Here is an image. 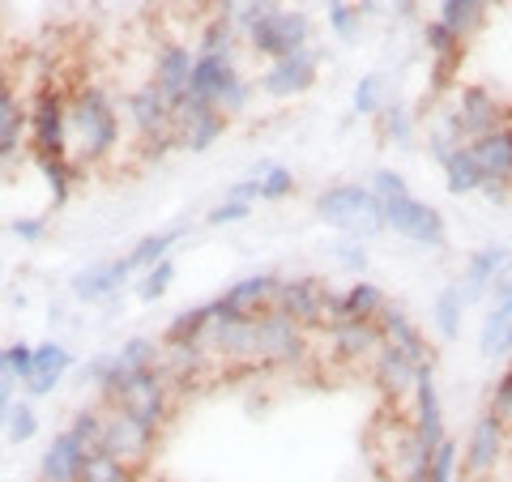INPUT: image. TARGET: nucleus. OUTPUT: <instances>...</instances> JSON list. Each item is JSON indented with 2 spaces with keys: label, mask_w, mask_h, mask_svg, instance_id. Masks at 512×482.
Wrapping results in <instances>:
<instances>
[{
  "label": "nucleus",
  "mask_w": 512,
  "mask_h": 482,
  "mask_svg": "<svg viewBox=\"0 0 512 482\" xmlns=\"http://www.w3.org/2000/svg\"><path fill=\"white\" fill-rule=\"evenodd\" d=\"M457 465H461V444L448 436L436 453H431V465H427V482H457Z\"/></svg>",
  "instance_id": "09e8293b"
},
{
  "label": "nucleus",
  "mask_w": 512,
  "mask_h": 482,
  "mask_svg": "<svg viewBox=\"0 0 512 482\" xmlns=\"http://www.w3.org/2000/svg\"><path fill=\"white\" fill-rule=\"evenodd\" d=\"M333 261H338L350 278H363L367 273V244H359V239H342V244H333Z\"/></svg>",
  "instance_id": "864d4df0"
},
{
  "label": "nucleus",
  "mask_w": 512,
  "mask_h": 482,
  "mask_svg": "<svg viewBox=\"0 0 512 482\" xmlns=\"http://www.w3.org/2000/svg\"><path fill=\"white\" fill-rule=\"evenodd\" d=\"M9 235L18 239V244H43L47 235V214H22L9 222Z\"/></svg>",
  "instance_id": "6e6d98bb"
},
{
  "label": "nucleus",
  "mask_w": 512,
  "mask_h": 482,
  "mask_svg": "<svg viewBox=\"0 0 512 482\" xmlns=\"http://www.w3.org/2000/svg\"><path fill=\"white\" fill-rule=\"evenodd\" d=\"M504 448H508V423L495 419L491 410H483L470 427L466 448H461V470H466V478L483 482L487 474H495V465L504 461Z\"/></svg>",
  "instance_id": "2eb2a0df"
},
{
  "label": "nucleus",
  "mask_w": 512,
  "mask_h": 482,
  "mask_svg": "<svg viewBox=\"0 0 512 482\" xmlns=\"http://www.w3.org/2000/svg\"><path fill=\"white\" fill-rule=\"evenodd\" d=\"M35 163H39V171H43L47 192H52V205H56V210H64V205L73 201L77 184L86 180V171L77 167L69 154H64V158H35Z\"/></svg>",
  "instance_id": "72a5a7b5"
},
{
  "label": "nucleus",
  "mask_w": 512,
  "mask_h": 482,
  "mask_svg": "<svg viewBox=\"0 0 512 482\" xmlns=\"http://www.w3.org/2000/svg\"><path fill=\"white\" fill-rule=\"evenodd\" d=\"M86 461H90L86 444L77 440L69 427H64V431H56V436H52V444L43 448V457H39V482H82Z\"/></svg>",
  "instance_id": "5701e85b"
},
{
  "label": "nucleus",
  "mask_w": 512,
  "mask_h": 482,
  "mask_svg": "<svg viewBox=\"0 0 512 482\" xmlns=\"http://www.w3.org/2000/svg\"><path fill=\"white\" fill-rule=\"evenodd\" d=\"M487 410L495 414V419H504V423H512V363L504 367L500 376H495V384H491V393H487Z\"/></svg>",
  "instance_id": "603ef678"
},
{
  "label": "nucleus",
  "mask_w": 512,
  "mask_h": 482,
  "mask_svg": "<svg viewBox=\"0 0 512 482\" xmlns=\"http://www.w3.org/2000/svg\"><path fill=\"white\" fill-rule=\"evenodd\" d=\"M367 188H372L376 201H393V197H406V192H410L406 175L393 171V167H376L372 175H367Z\"/></svg>",
  "instance_id": "3c124183"
},
{
  "label": "nucleus",
  "mask_w": 512,
  "mask_h": 482,
  "mask_svg": "<svg viewBox=\"0 0 512 482\" xmlns=\"http://www.w3.org/2000/svg\"><path fill=\"white\" fill-rule=\"evenodd\" d=\"M256 184H261V201H286L295 197V171L286 163H256Z\"/></svg>",
  "instance_id": "37998d69"
},
{
  "label": "nucleus",
  "mask_w": 512,
  "mask_h": 482,
  "mask_svg": "<svg viewBox=\"0 0 512 482\" xmlns=\"http://www.w3.org/2000/svg\"><path fill=\"white\" fill-rule=\"evenodd\" d=\"M333 303H338V291H333L325 278H316V273H295V278H282L278 282L274 308L282 316H291L299 329L312 333V329H329Z\"/></svg>",
  "instance_id": "9d476101"
},
{
  "label": "nucleus",
  "mask_w": 512,
  "mask_h": 482,
  "mask_svg": "<svg viewBox=\"0 0 512 482\" xmlns=\"http://www.w3.org/2000/svg\"><path fill=\"white\" fill-rule=\"evenodd\" d=\"M171 286H175V261H171V256H167V261H158L154 269L137 273V299H141V303H158V299H167Z\"/></svg>",
  "instance_id": "a18cd8bd"
},
{
  "label": "nucleus",
  "mask_w": 512,
  "mask_h": 482,
  "mask_svg": "<svg viewBox=\"0 0 512 482\" xmlns=\"http://www.w3.org/2000/svg\"><path fill=\"white\" fill-rule=\"evenodd\" d=\"M103 423H107V406H103V401H94V406L73 410L69 431L86 444V453H90V457H94V453H103Z\"/></svg>",
  "instance_id": "79ce46f5"
},
{
  "label": "nucleus",
  "mask_w": 512,
  "mask_h": 482,
  "mask_svg": "<svg viewBox=\"0 0 512 482\" xmlns=\"http://www.w3.org/2000/svg\"><path fill=\"white\" fill-rule=\"evenodd\" d=\"M133 278H137L133 265H128L124 256H111V261H94L82 273H73L69 291H73L77 303H103L111 295H120L124 282H133Z\"/></svg>",
  "instance_id": "6ab92c4d"
},
{
  "label": "nucleus",
  "mask_w": 512,
  "mask_h": 482,
  "mask_svg": "<svg viewBox=\"0 0 512 482\" xmlns=\"http://www.w3.org/2000/svg\"><path fill=\"white\" fill-rule=\"evenodd\" d=\"M252 94H256V86L248 82V73L235 64V69L222 77V86L214 90V107L222 111V116H231V120H235V116H244V111L252 107Z\"/></svg>",
  "instance_id": "4c0bfd02"
},
{
  "label": "nucleus",
  "mask_w": 512,
  "mask_h": 482,
  "mask_svg": "<svg viewBox=\"0 0 512 482\" xmlns=\"http://www.w3.org/2000/svg\"><path fill=\"white\" fill-rule=\"evenodd\" d=\"M278 282H282V273H248V278H235L227 291L214 295V316H227V320H252V316H261L274 308V299H278Z\"/></svg>",
  "instance_id": "4468645a"
},
{
  "label": "nucleus",
  "mask_w": 512,
  "mask_h": 482,
  "mask_svg": "<svg viewBox=\"0 0 512 482\" xmlns=\"http://www.w3.org/2000/svg\"><path fill=\"white\" fill-rule=\"evenodd\" d=\"M188 235V227H167V231H154V235H141L133 248L124 252V261L133 265V273H146L154 269L158 261H167V256L175 252V244Z\"/></svg>",
  "instance_id": "2f4dec72"
},
{
  "label": "nucleus",
  "mask_w": 512,
  "mask_h": 482,
  "mask_svg": "<svg viewBox=\"0 0 512 482\" xmlns=\"http://www.w3.org/2000/svg\"><path fill=\"white\" fill-rule=\"evenodd\" d=\"M376 128H380V137L389 141V146H414V111L406 103H397V99H384V107L376 111Z\"/></svg>",
  "instance_id": "e433bc0d"
},
{
  "label": "nucleus",
  "mask_w": 512,
  "mask_h": 482,
  "mask_svg": "<svg viewBox=\"0 0 512 482\" xmlns=\"http://www.w3.org/2000/svg\"><path fill=\"white\" fill-rule=\"evenodd\" d=\"M312 210H316V218L325 222V227H333V231L346 235V239H359V244H367V239H376L384 231L380 201L372 197V188L355 184V180H342V184L320 188L316 201H312Z\"/></svg>",
  "instance_id": "7ed1b4c3"
},
{
  "label": "nucleus",
  "mask_w": 512,
  "mask_h": 482,
  "mask_svg": "<svg viewBox=\"0 0 512 482\" xmlns=\"http://www.w3.org/2000/svg\"><path fill=\"white\" fill-rule=\"evenodd\" d=\"M457 482H474V478H466V474H461V478H457Z\"/></svg>",
  "instance_id": "052dcab7"
},
{
  "label": "nucleus",
  "mask_w": 512,
  "mask_h": 482,
  "mask_svg": "<svg viewBox=\"0 0 512 482\" xmlns=\"http://www.w3.org/2000/svg\"><path fill=\"white\" fill-rule=\"evenodd\" d=\"M466 295H461V286L457 282H448L440 286V295L436 303H431V325H436V333L444 337V342H457L461 337V320H466Z\"/></svg>",
  "instance_id": "c9c22d12"
},
{
  "label": "nucleus",
  "mask_w": 512,
  "mask_h": 482,
  "mask_svg": "<svg viewBox=\"0 0 512 482\" xmlns=\"http://www.w3.org/2000/svg\"><path fill=\"white\" fill-rule=\"evenodd\" d=\"M500 124H512L508 107L500 103V94H495L491 86H483V82H470V86H461L453 94V107L444 111L440 133L448 141H457V146H470V141H478L483 133H491V128H500Z\"/></svg>",
  "instance_id": "423d86ee"
},
{
  "label": "nucleus",
  "mask_w": 512,
  "mask_h": 482,
  "mask_svg": "<svg viewBox=\"0 0 512 482\" xmlns=\"http://www.w3.org/2000/svg\"><path fill=\"white\" fill-rule=\"evenodd\" d=\"M431 372H436V367H431ZM372 376H376L380 389L397 401V397H410V393H414V380L423 376V367H414L397 346L380 342V350L372 355Z\"/></svg>",
  "instance_id": "cd10ccee"
},
{
  "label": "nucleus",
  "mask_w": 512,
  "mask_h": 482,
  "mask_svg": "<svg viewBox=\"0 0 512 482\" xmlns=\"http://www.w3.org/2000/svg\"><path fill=\"white\" fill-rule=\"evenodd\" d=\"M103 406H116L124 414H133V419L146 423L154 436H163V431L171 427V419H175V389H171L163 367H146V372L128 376Z\"/></svg>",
  "instance_id": "39448f33"
},
{
  "label": "nucleus",
  "mask_w": 512,
  "mask_h": 482,
  "mask_svg": "<svg viewBox=\"0 0 512 482\" xmlns=\"http://www.w3.org/2000/svg\"><path fill=\"white\" fill-rule=\"evenodd\" d=\"M329 342H333V355L346 363H372L384 333H380V320H338V325H329Z\"/></svg>",
  "instance_id": "bb28decb"
},
{
  "label": "nucleus",
  "mask_w": 512,
  "mask_h": 482,
  "mask_svg": "<svg viewBox=\"0 0 512 482\" xmlns=\"http://www.w3.org/2000/svg\"><path fill=\"white\" fill-rule=\"evenodd\" d=\"M210 325H214V303H197V308L175 312L158 342L163 346H197V342H205V329Z\"/></svg>",
  "instance_id": "7c9ffc66"
},
{
  "label": "nucleus",
  "mask_w": 512,
  "mask_h": 482,
  "mask_svg": "<svg viewBox=\"0 0 512 482\" xmlns=\"http://www.w3.org/2000/svg\"><path fill=\"white\" fill-rule=\"evenodd\" d=\"M325 22L329 30L338 35L342 43H359L363 39V9H359V0H329V9H325Z\"/></svg>",
  "instance_id": "a19ab883"
},
{
  "label": "nucleus",
  "mask_w": 512,
  "mask_h": 482,
  "mask_svg": "<svg viewBox=\"0 0 512 482\" xmlns=\"http://www.w3.org/2000/svg\"><path fill=\"white\" fill-rule=\"evenodd\" d=\"M154 444H158V436L146 423H137L133 414L107 406V423H103V453L107 457H120L124 465L137 470V465L154 453Z\"/></svg>",
  "instance_id": "f3484780"
},
{
  "label": "nucleus",
  "mask_w": 512,
  "mask_h": 482,
  "mask_svg": "<svg viewBox=\"0 0 512 482\" xmlns=\"http://www.w3.org/2000/svg\"><path fill=\"white\" fill-rule=\"evenodd\" d=\"M380 107H384V77L363 73L355 82V90H350V111H355V116H376Z\"/></svg>",
  "instance_id": "49530a36"
},
{
  "label": "nucleus",
  "mask_w": 512,
  "mask_h": 482,
  "mask_svg": "<svg viewBox=\"0 0 512 482\" xmlns=\"http://www.w3.org/2000/svg\"><path fill=\"white\" fill-rule=\"evenodd\" d=\"M470 154H474L478 171H483V184H508L512 188V124H500L478 141H470Z\"/></svg>",
  "instance_id": "a878e982"
},
{
  "label": "nucleus",
  "mask_w": 512,
  "mask_h": 482,
  "mask_svg": "<svg viewBox=\"0 0 512 482\" xmlns=\"http://www.w3.org/2000/svg\"><path fill=\"white\" fill-rule=\"evenodd\" d=\"M69 372H73V350L64 346L60 337L35 342V367H30V380L22 384V393L26 397H52Z\"/></svg>",
  "instance_id": "4be33fe9"
},
{
  "label": "nucleus",
  "mask_w": 512,
  "mask_h": 482,
  "mask_svg": "<svg viewBox=\"0 0 512 482\" xmlns=\"http://www.w3.org/2000/svg\"><path fill=\"white\" fill-rule=\"evenodd\" d=\"M380 210H384V231L410 239L414 248L440 252L448 244V222H444V214L436 210V205L419 201L414 192H406V197H393V201H380Z\"/></svg>",
  "instance_id": "9b49d317"
},
{
  "label": "nucleus",
  "mask_w": 512,
  "mask_h": 482,
  "mask_svg": "<svg viewBox=\"0 0 512 482\" xmlns=\"http://www.w3.org/2000/svg\"><path fill=\"white\" fill-rule=\"evenodd\" d=\"M380 320V333H384V342L389 346H397L402 350V355L414 363V367H423V372H431V367H436V346L427 342V333L414 325L410 320V312L402 308V303H384V312L376 316Z\"/></svg>",
  "instance_id": "a211bd4d"
},
{
  "label": "nucleus",
  "mask_w": 512,
  "mask_h": 482,
  "mask_svg": "<svg viewBox=\"0 0 512 482\" xmlns=\"http://www.w3.org/2000/svg\"><path fill=\"white\" fill-rule=\"evenodd\" d=\"M26 150V99L13 86V73L0 64V167Z\"/></svg>",
  "instance_id": "412c9836"
},
{
  "label": "nucleus",
  "mask_w": 512,
  "mask_h": 482,
  "mask_svg": "<svg viewBox=\"0 0 512 482\" xmlns=\"http://www.w3.org/2000/svg\"><path fill=\"white\" fill-rule=\"evenodd\" d=\"M320 77V52L316 47H303L295 56H282L274 64H265L261 77H256V90L274 103H291L299 94H308Z\"/></svg>",
  "instance_id": "ddd939ff"
},
{
  "label": "nucleus",
  "mask_w": 512,
  "mask_h": 482,
  "mask_svg": "<svg viewBox=\"0 0 512 482\" xmlns=\"http://www.w3.org/2000/svg\"><path fill=\"white\" fill-rule=\"evenodd\" d=\"M440 171H444V188L453 192V197H474V192L483 188V171H478L470 146H453V150H448Z\"/></svg>",
  "instance_id": "473e14b6"
},
{
  "label": "nucleus",
  "mask_w": 512,
  "mask_h": 482,
  "mask_svg": "<svg viewBox=\"0 0 512 482\" xmlns=\"http://www.w3.org/2000/svg\"><path fill=\"white\" fill-rule=\"evenodd\" d=\"M18 389H22V380L9 372L5 359H0V431H5V419H9L13 401H18Z\"/></svg>",
  "instance_id": "4d7b16f0"
},
{
  "label": "nucleus",
  "mask_w": 512,
  "mask_h": 482,
  "mask_svg": "<svg viewBox=\"0 0 512 482\" xmlns=\"http://www.w3.org/2000/svg\"><path fill=\"white\" fill-rule=\"evenodd\" d=\"M239 43H244V35H239L235 26H227L222 18H210L201 26V39L192 43V52H197V56H231V60H239Z\"/></svg>",
  "instance_id": "58836bf2"
},
{
  "label": "nucleus",
  "mask_w": 512,
  "mask_h": 482,
  "mask_svg": "<svg viewBox=\"0 0 512 482\" xmlns=\"http://www.w3.org/2000/svg\"><path fill=\"white\" fill-rule=\"evenodd\" d=\"M384 303H389L384 286L367 282V278H355L346 291H338V303H333V320H329V325H338V320H376L384 312Z\"/></svg>",
  "instance_id": "c85d7f7f"
},
{
  "label": "nucleus",
  "mask_w": 512,
  "mask_h": 482,
  "mask_svg": "<svg viewBox=\"0 0 512 482\" xmlns=\"http://www.w3.org/2000/svg\"><path fill=\"white\" fill-rule=\"evenodd\" d=\"M252 210L256 205H248V201H235V197H222L210 214H205V222L210 227H231V222H244V218H252Z\"/></svg>",
  "instance_id": "5fc2aeb1"
},
{
  "label": "nucleus",
  "mask_w": 512,
  "mask_h": 482,
  "mask_svg": "<svg viewBox=\"0 0 512 482\" xmlns=\"http://www.w3.org/2000/svg\"><path fill=\"white\" fill-rule=\"evenodd\" d=\"M26 146L35 158H64L73 150L69 90L60 82H43L26 99Z\"/></svg>",
  "instance_id": "20e7f679"
},
{
  "label": "nucleus",
  "mask_w": 512,
  "mask_h": 482,
  "mask_svg": "<svg viewBox=\"0 0 512 482\" xmlns=\"http://www.w3.org/2000/svg\"><path fill=\"white\" fill-rule=\"evenodd\" d=\"M491 299H512V261H508V269L495 278V286H491V295H487V303Z\"/></svg>",
  "instance_id": "13d9d810"
},
{
  "label": "nucleus",
  "mask_w": 512,
  "mask_h": 482,
  "mask_svg": "<svg viewBox=\"0 0 512 482\" xmlns=\"http://www.w3.org/2000/svg\"><path fill=\"white\" fill-rule=\"evenodd\" d=\"M69 116H73V150L69 158L82 171H94L111 163L124 146V116L120 99L103 82L86 77L82 86L69 90Z\"/></svg>",
  "instance_id": "f257e3e1"
},
{
  "label": "nucleus",
  "mask_w": 512,
  "mask_h": 482,
  "mask_svg": "<svg viewBox=\"0 0 512 482\" xmlns=\"http://www.w3.org/2000/svg\"><path fill=\"white\" fill-rule=\"evenodd\" d=\"M478 192H483V197H487L491 205H504V201L512 197V188H508V184H483Z\"/></svg>",
  "instance_id": "bf43d9fd"
},
{
  "label": "nucleus",
  "mask_w": 512,
  "mask_h": 482,
  "mask_svg": "<svg viewBox=\"0 0 512 482\" xmlns=\"http://www.w3.org/2000/svg\"><path fill=\"white\" fill-rule=\"evenodd\" d=\"M274 9H282V0H214V18L235 26L239 35H244L252 22H261L265 13H274Z\"/></svg>",
  "instance_id": "ea45409f"
},
{
  "label": "nucleus",
  "mask_w": 512,
  "mask_h": 482,
  "mask_svg": "<svg viewBox=\"0 0 512 482\" xmlns=\"http://www.w3.org/2000/svg\"><path fill=\"white\" fill-rule=\"evenodd\" d=\"M414 414H410V431H414V444L419 453L431 461V453L448 440V427H444V401H440V384H436V372H423L414 380Z\"/></svg>",
  "instance_id": "dca6fc26"
},
{
  "label": "nucleus",
  "mask_w": 512,
  "mask_h": 482,
  "mask_svg": "<svg viewBox=\"0 0 512 482\" xmlns=\"http://www.w3.org/2000/svg\"><path fill=\"white\" fill-rule=\"evenodd\" d=\"M491 5H495V0H440V22L453 30L457 39L470 43L478 30H483Z\"/></svg>",
  "instance_id": "f704fd0d"
},
{
  "label": "nucleus",
  "mask_w": 512,
  "mask_h": 482,
  "mask_svg": "<svg viewBox=\"0 0 512 482\" xmlns=\"http://www.w3.org/2000/svg\"><path fill=\"white\" fill-rule=\"evenodd\" d=\"M133 478H137L133 465H124L120 457H107V453H94L82 474V482H133Z\"/></svg>",
  "instance_id": "de8ad7c7"
},
{
  "label": "nucleus",
  "mask_w": 512,
  "mask_h": 482,
  "mask_svg": "<svg viewBox=\"0 0 512 482\" xmlns=\"http://www.w3.org/2000/svg\"><path fill=\"white\" fill-rule=\"evenodd\" d=\"M423 47H427V56H431L436 90L453 86V77H457V69H461V60H466V39H457L440 18H431V22L423 26Z\"/></svg>",
  "instance_id": "393cba45"
},
{
  "label": "nucleus",
  "mask_w": 512,
  "mask_h": 482,
  "mask_svg": "<svg viewBox=\"0 0 512 482\" xmlns=\"http://www.w3.org/2000/svg\"><path fill=\"white\" fill-rule=\"evenodd\" d=\"M0 359H5L9 372L26 384L30 380V367H35V342H26V337H13V342L0 346Z\"/></svg>",
  "instance_id": "8fccbe9b"
},
{
  "label": "nucleus",
  "mask_w": 512,
  "mask_h": 482,
  "mask_svg": "<svg viewBox=\"0 0 512 482\" xmlns=\"http://www.w3.org/2000/svg\"><path fill=\"white\" fill-rule=\"evenodd\" d=\"M120 116H124L128 141L141 150V163H158V158H167L171 150H180L175 124H171V99L150 82V77L137 82L133 90H124Z\"/></svg>",
  "instance_id": "f03ea898"
},
{
  "label": "nucleus",
  "mask_w": 512,
  "mask_h": 482,
  "mask_svg": "<svg viewBox=\"0 0 512 482\" xmlns=\"http://www.w3.org/2000/svg\"><path fill=\"white\" fill-rule=\"evenodd\" d=\"M158 363H163V342H158V337H128V342L120 350H111V355H94L82 367V380L99 389V401H107L128 376L146 372V367H158Z\"/></svg>",
  "instance_id": "6e6552de"
},
{
  "label": "nucleus",
  "mask_w": 512,
  "mask_h": 482,
  "mask_svg": "<svg viewBox=\"0 0 512 482\" xmlns=\"http://www.w3.org/2000/svg\"><path fill=\"white\" fill-rule=\"evenodd\" d=\"M252 325H256V355H252L256 367H278V372H286V367L308 363L312 337H308V329H299L291 316L269 308V312L256 316Z\"/></svg>",
  "instance_id": "1a4fd4ad"
},
{
  "label": "nucleus",
  "mask_w": 512,
  "mask_h": 482,
  "mask_svg": "<svg viewBox=\"0 0 512 482\" xmlns=\"http://www.w3.org/2000/svg\"><path fill=\"white\" fill-rule=\"evenodd\" d=\"M478 355L483 359L512 355V299H491L483 329H478Z\"/></svg>",
  "instance_id": "c756f323"
},
{
  "label": "nucleus",
  "mask_w": 512,
  "mask_h": 482,
  "mask_svg": "<svg viewBox=\"0 0 512 482\" xmlns=\"http://www.w3.org/2000/svg\"><path fill=\"white\" fill-rule=\"evenodd\" d=\"M35 436H39V410H35V401L18 397L13 410H9V419H5V440L9 444H30Z\"/></svg>",
  "instance_id": "c03bdc74"
},
{
  "label": "nucleus",
  "mask_w": 512,
  "mask_h": 482,
  "mask_svg": "<svg viewBox=\"0 0 512 482\" xmlns=\"http://www.w3.org/2000/svg\"><path fill=\"white\" fill-rule=\"evenodd\" d=\"M192 64H197V52L180 39H163L154 47V64H150V82L167 94V99H180L188 90V77H192Z\"/></svg>",
  "instance_id": "b1692460"
},
{
  "label": "nucleus",
  "mask_w": 512,
  "mask_h": 482,
  "mask_svg": "<svg viewBox=\"0 0 512 482\" xmlns=\"http://www.w3.org/2000/svg\"><path fill=\"white\" fill-rule=\"evenodd\" d=\"M312 18H308V9H299V5H282L274 13H265L261 22H252L244 30V47L252 56H261L265 64H274L282 56H295L303 52V47H312Z\"/></svg>",
  "instance_id": "0eeeda50"
},
{
  "label": "nucleus",
  "mask_w": 512,
  "mask_h": 482,
  "mask_svg": "<svg viewBox=\"0 0 512 482\" xmlns=\"http://www.w3.org/2000/svg\"><path fill=\"white\" fill-rule=\"evenodd\" d=\"M171 124H175V141H180V150L205 154V150H214L222 141V133L231 128V116H222L218 107L192 99V94L184 90L180 99H171Z\"/></svg>",
  "instance_id": "f8f14e48"
},
{
  "label": "nucleus",
  "mask_w": 512,
  "mask_h": 482,
  "mask_svg": "<svg viewBox=\"0 0 512 482\" xmlns=\"http://www.w3.org/2000/svg\"><path fill=\"white\" fill-rule=\"evenodd\" d=\"M508 261H512V248H508V244H483V248H474V252L466 256V265H461V278H457L466 303L487 299L491 286H495V278H500V273L508 269Z\"/></svg>",
  "instance_id": "aec40b11"
}]
</instances>
